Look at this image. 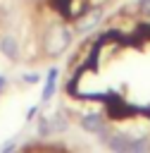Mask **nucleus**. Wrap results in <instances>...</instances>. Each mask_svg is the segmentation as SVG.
I'll return each instance as SVG.
<instances>
[{"mask_svg":"<svg viewBox=\"0 0 150 153\" xmlns=\"http://www.w3.org/2000/svg\"><path fill=\"white\" fill-rule=\"evenodd\" d=\"M71 41H74V29H69L64 22H55L45 29V33L40 38V53H43V57L55 60L69 50Z\"/></svg>","mask_w":150,"mask_h":153,"instance_id":"nucleus-1","label":"nucleus"},{"mask_svg":"<svg viewBox=\"0 0 150 153\" xmlns=\"http://www.w3.org/2000/svg\"><path fill=\"white\" fill-rule=\"evenodd\" d=\"M5 86H7V76H5V74H0V93L5 91Z\"/></svg>","mask_w":150,"mask_h":153,"instance_id":"nucleus-13","label":"nucleus"},{"mask_svg":"<svg viewBox=\"0 0 150 153\" xmlns=\"http://www.w3.org/2000/svg\"><path fill=\"white\" fill-rule=\"evenodd\" d=\"M36 134L38 136H50L52 134V127H50V117L48 115H38V120H36Z\"/></svg>","mask_w":150,"mask_h":153,"instance_id":"nucleus-9","label":"nucleus"},{"mask_svg":"<svg viewBox=\"0 0 150 153\" xmlns=\"http://www.w3.org/2000/svg\"><path fill=\"white\" fill-rule=\"evenodd\" d=\"M102 17H105V7H102V5H98V7L90 5V7L74 22V33H90L95 26H100Z\"/></svg>","mask_w":150,"mask_h":153,"instance_id":"nucleus-2","label":"nucleus"},{"mask_svg":"<svg viewBox=\"0 0 150 153\" xmlns=\"http://www.w3.org/2000/svg\"><path fill=\"white\" fill-rule=\"evenodd\" d=\"M131 139H133L131 134L119 131V129H112V131H110V136H107V141H105V146H107V151H110V153H129Z\"/></svg>","mask_w":150,"mask_h":153,"instance_id":"nucleus-4","label":"nucleus"},{"mask_svg":"<svg viewBox=\"0 0 150 153\" xmlns=\"http://www.w3.org/2000/svg\"><path fill=\"white\" fill-rule=\"evenodd\" d=\"M14 148H17V139H10L7 143L0 146V153H14Z\"/></svg>","mask_w":150,"mask_h":153,"instance_id":"nucleus-12","label":"nucleus"},{"mask_svg":"<svg viewBox=\"0 0 150 153\" xmlns=\"http://www.w3.org/2000/svg\"><path fill=\"white\" fill-rule=\"evenodd\" d=\"M79 124H81V129L86 131V134H98L100 129H105L110 122H107V117L102 115V112H98V110H93V112H83L81 117H79Z\"/></svg>","mask_w":150,"mask_h":153,"instance_id":"nucleus-3","label":"nucleus"},{"mask_svg":"<svg viewBox=\"0 0 150 153\" xmlns=\"http://www.w3.org/2000/svg\"><path fill=\"white\" fill-rule=\"evenodd\" d=\"M0 53L10 62H17L19 60V38L12 36V33H2L0 36Z\"/></svg>","mask_w":150,"mask_h":153,"instance_id":"nucleus-6","label":"nucleus"},{"mask_svg":"<svg viewBox=\"0 0 150 153\" xmlns=\"http://www.w3.org/2000/svg\"><path fill=\"white\" fill-rule=\"evenodd\" d=\"M136 14L140 17L143 24H150V0H138L136 2Z\"/></svg>","mask_w":150,"mask_h":153,"instance_id":"nucleus-10","label":"nucleus"},{"mask_svg":"<svg viewBox=\"0 0 150 153\" xmlns=\"http://www.w3.org/2000/svg\"><path fill=\"white\" fill-rule=\"evenodd\" d=\"M76 153H83V151H76Z\"/></svg>","mask_w":150,"mask_h":153,"instance_id":"nucleus-14","label":"nucleus"},{"mask_svg":"<svg viewBox=\"0 0 150 153\" xmlns=\"http://www.w3.org/2000/svg\"><path fill=\"white\" fill-rule=\"evenodd\" d=\"M31 2H38V0H31Z\"/></svg>","mask_w":150,"mask_h":153,"instance_id":"nucleus-15","label":"nucleus"},{"mask_svg":"<svg viewBox=\"0 0 150 153\" xmlns=\"http://www.w3.org/2000/svg\"><path fill=\"white\" fill-rule=\"evenodd\" d=\"M50 117V127H52V134H64L67 129H69V117L64 115V112H52V115H48Z\"/></svg>","mask_w":150,"mask_h":153,"instance_id":"nucleus-7","label":"nucleus"},{"mask_svg":"<svg viewBox=\"0 0 150 153\" xmlns=\"http://www.w3.org/2000/svg\"><path fill=\"white\" fill-rule=\"evenodd\" d=\"M129 153H150V136H145V134L133 136L131 146H129Z\"/></svg>","mask_w":150,"mask_h":153,"instance_id":"nucleus-8","label":"nucleus"},{"mask_svg":"<svg viewBox=\"0 0 150 153\" xmlns=\"http://www.w3.org/2000/svg\"><path fill=\"white\" fill-rule=\"evenodd\" d=\"M57 81H60V69L57 67H50L48 74H45V84H43V93H40V105L50 103L55 91H57Z\"/></svg>","mask_w":150,"mask_h":153,"instance_id":"nucleus-5","label":"nucleus"},{"mask_svg":"<svg viewBox=\"0 0 150 153\" xmlns=\"http://www.w3.org/2000/svg\"><path fill=\"white\" fill-rule=\"evenodd\" d=\"M21 81H24V84H29V86H33V84H38V81H40V74H38V72H29V74H24V76H21Z\"/></svg>","mask_w":150,"mask_h":153,"instance_id":"nucleus-11","label":"nucleus"}]
</instances>
